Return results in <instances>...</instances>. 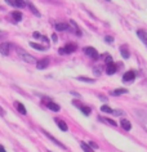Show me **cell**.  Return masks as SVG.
<instances>
[{
	"instance_id": "29",
	"label": "cell",
	"mask_w": 147,
	"mask_h": 152,
	"mask_svg": "<svg viewBox=\"0 0 147 152\" xmlns=\"http://www.w3.org/2000/svg\"><path fill=\"white\" fill-rule=\"evenodd\" d=\"M111 61H112V58H111L110 56H107V57H106V62H107V63H110Z\"/></svg>"
},
{
	"instance_id": "7",
	"label": "cell",
	"mask_w": 147,
	"mask_h": 152,
	"mask_svg": "<svg viewBox=\"0 0 147 152\" xmlns=\"http://www.w3.org/2000/svg\"><path fill=\"white\" fill-rule=\"evenodd\" d=\"M135 79V72L134 71H128L123 76V81H132Z\"/></svg>"
},
{
	"instance_id": "26",
	"label": "cell",
	"mask_w": 147,
	"mask_h": 152,
	"mask_svg": "<svg viewBox=\"0 0 147 152\" xmlns=\"http://www.w3.org/2000/svg\"><path fill=\"white\" fill-rule=\"evenodd\" d=\"M112 115H115V116H121V115H123V111H112Z\"/></svg>"
},
{
	"instance_id": "8",
	"label": "cell",
	"mask_w": 147,
	"mask_h": 152,
	"mask_svg": "<svg viewBox=\"0 0 147 152\" xmlns=\"http://www.w3.org/2000/svg\"><path fill=\"white\" fill-rule=\"evenodd\" d=\"M49 66V59L48 58H44L39 61V62H36V67L39 68V70H44V68H47Z\"/></svg>"
},
{
	"instance_id": "30",
	"label": "cell",
	"mask_w": 147,
	"mask_h": 152,
	"mask_svg": "<svg viewBox=\"0 0 147 152\" xmlns=\"http://www.w3.org/2000/svg\"><path fill=\"white\" fill-rule=\"evenodd\" d=\"M0 152H5V148L1 146V144H0Z\"/></svg>"
},
{
	"instance_id": "17",
	"label": "cell",
	"mask_w": 147,
	"mask_h": 152,
	"mask_svg": "<svg viewBox=\"0 0 147 152\" xmlns=\"http://www.w3.org/2000/svg\"><path fill=\"white\" fill-rule=\"evenodd\" d=\"M27 7L30 8V10H31V12H34V13H35V16L40 17V12H39V10H37V9L35 8V7H34V5L31 4V3H27Z\"/></svg>"
},
{
	"instance_id": "12",
	"label": "cell",
	"mask_w": 147,
	"mask_h": 152,
	"mask_svg": "<svg viewBox=\"0 0 147 152\" xmlns=\"http://www.w3.org/2000/svg\"><path fill=\"white\" fill-rule=\"evenodd\" d=\"M137 34H138L139 39H141V40L143 41V43H145V44L147 45V32L142 31V30H138V31H137Z\"/></svg>"
},
{
	"instance_id": "11",
	"label": "cell",
	"mask_w": 147,
	"mask_h": 152,
	"mask_svg": "<svg viewBox=\"0 0 147 152\" xmlns=\"http://www.w3.org/2000/svg\"><path fill=\"white\" fill-rule=\"evenodd\" d=\"M120 125H121V128L124 129V130H127V132H129L132 129V124L129 123V120H127V119H123L121 123H120Z\"/></svg>"
},
{
	"instance_id": "32",
	"label": "cell",
	"mask_w": 147,
	"mask_h": 152,
	"mask_svg": "<svg viewBox=\"0 0 147 152\" xmlns=\"http://www.w3.org/2000/svg\"><path fill=\"white\" fill-rule=\"evenodd\" d=\"M52 39H53V41H57V36L53 35V36H52Z\"/></svg>"
},
{
	"instance_id": "21",
	"label": "cell",
	"mask_w": 147,
	"mask_h": 152,
	"mask_svg": "<svg viewBox=\"0 0 147 152\" xmlns=\"http://www.w3.org/2000/svg\"><path fill=\"white\" fill-rule=\"evenodd\" d=\"M81 148H83V151H86V152H92L93 151V148H90L88 144H85V143H81Z\"/></svg>"
},
{
	"instance_id": "22",
	"label": "cell",
	"mask_w": 147,
	"mask_h": 152,
	"mask_svg": "<svg viewBox=\"0 0 147 152\" xmlns=\"http://www.w3.org/2000/svg\"><path fill=\"white\" fill-rule=\"evenodd\" d=\"M78 80H80V81H85V83H94V80H93V79L81 77V76H79V77H78Z\"/></svg>"
},
{
	"instance_id": "5",
	"label": "cell",
	"mask_w": 147,
	"mask_h": 152,
	"mask_svg": "<svg viewBox=\"0 0 147 152\" xmlns=\"http://www.w3.org/2000/svg\"><path fill=\"white\" fill-rule=\"evenodd\" d=\"M9 49H10V44L0 43V53H1L3 56H8L9 54Z\"/></svg>"
},
{
	"instance_id": "23",
	"label": "cell",
	"mask_w": 147,
	"mask_h": 152,
	"mask_svg": "<svg viewBox=\"0 0 147 152\" xmlns=\"http://www.w3.org/2000/svg\"><path fill=\"white\" fill-rule=\"evenodd\" d=\"M79 108H80V110H81V111H83V112H84V113H85V115H86V116H88V115H89V113H90V110H89L88 107H85V106H80V107H79Z\"/></svg>"
},
{
	"instance_id": "14",
	"label": "cell",
	"mask_w": 147,
	"mask_h": 152,
	"mask_svg": "<svg viewBox=\"0 0 147 152\" xmlns=\"http://www.w3.org/2000/svg\"><path fill=\"white\" fill-rule=\"evenodd\" d=\"M67 28H69V25H66V23H57L56 25V30H58V31H66Z\"/></svg>"
},
{
	"instance_id": "27",
	"label": "cell",
	"mask_w": 147,
	"mask_h": 152,
	"mask_svg": "<svg viewBox=\"0 0 147 152\" xmlns=\"http://www.w3.org/2000/svg\"><path fill=\"white\" fill-rule=\"evenodd\" d=\"M90 147H92L93 150H97V148H98V147H97V144L94 143V142H90Z\"/></svg>"
},
{
	"instance_id": "28",
	"label": "cell",
	"mask_w": 147,
	"mask_h": 152,
	"mask_svg": "<svg viewBox=\"0 0 147 152\" xmlns=\"http://www.w3.org/2000/svg\"><path fill=\"white\" fill-rule=\"evenodd\" d=\"M32 36L37 39V37H40V34H39V32H34V34H32Z\"/></svg>"
},
{
	"instance_id": "13",
	"label": "cell",
	"mask_w": 147,
	"mask_h": 152,
	"mask_svg": "<svg viewBox=\"0 0 147 152\" xmlns=\"http://www.w3.org/2000/svg\"><path fill=\"white\" fill-rule=\"evenodd\" d=\"M14 106H16L17 110L22 113V115H26V113H27V111H26V108H25V106L22 104V103H20V102H16V103H14Z\"/></svg>"
},
{
	"instance_id": "15",
	"label": "cell",
	"mask_w": 147,
	"mask_h": 152,
	"mask_svg": "<svg viewBox=\"0 0 147 152\" xmlns=\"http://www.w3.org/2000/svg\"><path fill=\"white\" fill-rule=\"evenodd\" d=\"M12 17H13V20L16 22H20L22 20V13H20V12H12Z\"/></svg>"
},
{
	"instance_id": "33",
	"label": "cell",
	"mask_w": 147,
	"mask_h": 152,
	"mask_svg": "<svg viewBox=\"0 0 147 152\" xmlns=\"http://www.w3.org/2000/svg\"><path fill=\"white\" fill-rule=\"evenodd\" d=\"M3 35H4V32H1V31H0V37H1Z\"/></svg>"
},
{
	"instance_id": "19",
	"label": "cell",
	"mask_w": 147,
	"mask_h": 152,
	"mask_svg": "<svg viewBox=\"0 0 147 152\" xmlns=\"http://www.w3.org/2000/svg\"><path fill=\"white\" fill-rule=\"evenodd\" d=\"M120 52H121V54H123L124 58H129V52H128V50H127V49L124 48V47L120 48Z\"/></svg>"
},
{
	"instance_id": "3",
	"label": "cell",
	"mask_w": 147,
	"mask_h": 152,
	"mask_svg": "<svg viewBox=\"0 0 147 152\" xmlns=\"http://www.w3.org/2000/svg\"><path fill=\"white\" fill-rule=\"evenodd\" d=\"M5 1H8L10 5L17 7V8H25V7L27 5V3H26L25 0H5Z\"/></svg>"
},
{
	"instance_id": "25",
	"label": "cell",
	"mask_w": 147,
	"mask_h": 152,
	"mask_svg": "<svg viewBox=\"0 0 147 152\" xmlns=\"http://www.w3.org/2000/svg\"><path fill=\"white\" fill-rule=\"evenodd\" d=\"M106 121H107V123L110 124V125H112V126H116V125H118V124H116V121L111 120V119H106Z\"/></svg>"
},
{
	"instance_id": "34",
	"label": "cell",
	"mask_w": 147,
	"mask_h": 152,
	"mask_svg": "<svg viewBox=\"0 0 147 152\" xmlns=\"http://www.w3.org/2000/svg\"><path fill=\"white\" fill-rule=\"evenodd\" d=\"M107 1H111V0H107Z\"/></svg>"
},
{
	"instance_id": "18",
	"label": "cell",
	"mask_w": 147,
	"mask_h": 152,
	"mask_svg": "<svg viewBox=\"0 0 147 152\" xmlns=\"http://www.w3.org/2000/svg\"><path fill=\"white\" fill-rule=\"evenodd\" d=\"M128 90L127 89H116L114 90V96H120V94H127Z\"/></svg>"
},
{
	"instance_id": "2",
	"label": "cell",
	"mask_w": 147,
	"mask_h": 152,
	"mask_svg": "<svg viewBox=\"0 0 147 152\" xmlns=\"http://www.w3.org/2000/svg\"><path fill=\"white\" fill-rule=\"evenodd\" d=\"M44 103L47 104V107L49 108V110H52V111H54V112H58L59 110H61V107L57 104V103H54V102H52L49 98H44Z\"/></svg>"
},
{
	"instance_id": "16",
	"label": "cell",
	"mask_w": 147,
	"mask_h": 152,
	"mask_svg": "<svg viewBox=\"0 0 147 152\" xmlns=\"http://www.w3.org/2000/svg\"><path fill=\"white\" fill-rule=\"evenodd\" d=\"M57 124H58V126H59V129H61V130H63V132H67V124L66 123H63L62 120H58L57 121Z\"/></svg>"
},
{
	"instance_id": "1",
	"label": "cell",
	"mask_w": 147,
	"mask_h": 152,
	"mask_svg": "<svg viewBox=\"0 0 147 152\" xmlns=\"http://www.w3.org/2000/svg\"><path fill=\"white\" fill-rule=\"evenodd\" d=\"M16 50H17V54L20 56V58H21L22 61H25V62H27V63H36L35 57L31 56V54H30V53H27V52L25 50V49L17 48Z\"/></svg>"
},
{
	"instance_id": "4",
	"label": "cell",
	"mask_w": 147,
	"mask_h": 152,
	"mask_svg": "<svg viewBox=\"0 0 147 152\" xmlns=\"http://www.w3.org/2000/svg\"><path fill=\"white\" fill-rule=\"evenodd\" d=\"M84 52H85V54H86V56L90 57V58H94V59H97V58H98V52H97L94 48H92V47L85 48V49H84Z\"/></svg>"
},
{
	"instance_id": "10",
	"label": "cell",
	"mask_w": 147,
	"mask_h": 152,
	"mask_svg": "<svg viewBox=\"0 0 147 152\" xmlns=\"http://www.w3.org/2000/svg\"><path fill=\"white\" fill-rule=\"evenodd\" d=\"M116 70H118V68L115 67V64L112 63V62H110V63H108L107 66H106V74H107V75H112V74H115Z\"/></svg>"
},
{
	"instance_id": "9",
	"label": "cell",
	"mask_w": 147,
	"mask_h": 152,
	"mask_svg": "<svg viewBox=\"0 0 147 152\" xmlns=\"http://www.w3.org/2000/svg\"><path fill=\"white\" fill-rule=\"evenodd\" d=\"M43 133H44V134H45V135H47V137H48V138H49V140H52V142H53V143H56V144H57V146H59V147H61V148H65V146H63V144H62L61 142H59V140H57V139H56V138H54V137H53V135H50V134H49V133H48V132H45V130H43Z\"/></svg>"
},
{
	"instance_id": "24",
	"label": "cell",
	"mask_w": 147,
	"mask_h": 152,
	"mask_svg": "<svg viewBox=\"0 0 147 152\" xmlns=\"http://www.w3.org/2000/svg\"><path fill=\"white\" fill-rule=\"evenodd\" d=\"M30 45H31V47H32V48H35V49H37V50H44V48H43V47H40V45H39V44H36V43H31V44H30Z\"/></svg>"
},
{
	"instance_id": "31",
	"label": "cell",
	"mask_w": 147,
	"mask_h": 152,
	"mask_svg": "<svg viewBox=\"0 0 147 152\" xmlns=\"http://www.w3.org/2000/svg\"><path fill=\"white\" fill-rule=\"evenodd\" d=\"M4 113H5V112L1 110V107H0V115H1V116H4Z\"/></svg>"
},
{
	"instance_id": "20",
	"label": "cell",
	"mask_w": 147,
	"mask_h": 152,
	"mask_svg": "<svg viewBox=\"0 0 147 152\" xmlns=\"http://www.w3.org/2000/svg\"><path fill=\"white\" fill-rule=\"evenodd\" d=\"M101 111H102V112H106V113H112V111H114V110H111L110 107H108V106H102V107H101Z\"/></svg>"
},
{
	"instance_id": "6",
	"label": "cell",
	"mask_w": 147,
	"mask_h": 152,
	"mask_svg": "<svg viewBox=\"0 0 147 152\" xmlns=\"http://www.w3.org/2000/svg\"><path fill=\"white\" fill-rule=\"evenodd\" d=\"M75 49H76L75 44H67L65 48L59 49V53H61V54H63V53H72V52H75Z\"/></svg>"
}]
</instances>
